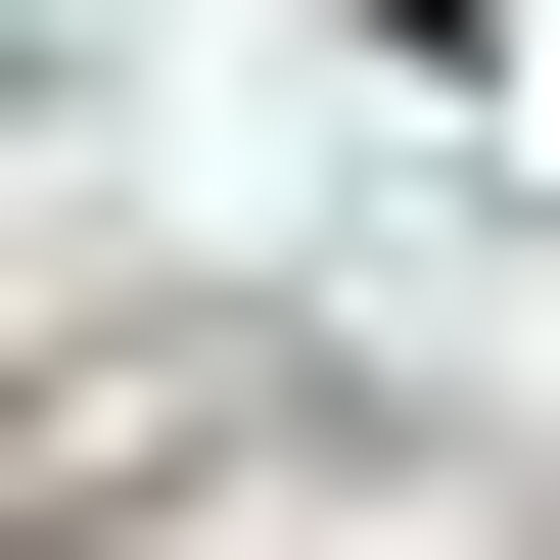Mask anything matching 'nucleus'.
Wrapping results in <instances>:
<instances>
[{
  "label": "nucleus",
  "instance_id": "obj_1",
  "mask_svg": "<svg viewBox=\"0 0 560 560\" xmlns=\"http://www.w3.org/2000/svg\"><path fill=\"white\" fill-rule=\"evenodd\" d=\"M374 47H514V0H374Z\"/></svg>",
  "mask_w": 560,
  "mask_h": 560
}]
</instances>
